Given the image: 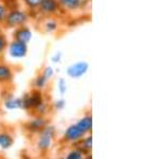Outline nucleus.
Listing matches in <instances>:
<instances>
[{
	"mask_svg": "<svg viewBox=\"0 0 141 159\" xmlns=\"http://www.w3.org/2000/svg\"><path fill=\"white\" fill-rule=\"evenodd\" d=\"M75 125L82 130V132L87 134V133L90 132L92 129V117L85 116L84 118H82V119L79 120Z\"/></svg>",
	"mask_w": 141,
	"mask_h": 159,
	"instance_id": "nucleus-11",
	"label": "nucleus"
},
{
	"mask_svg": "<svg viewBox=\"0 0 141 159\" xmlns=\"http://www.w3.org/2000/svg\"><path fill=\"white\" fill-rule=\"evenodd\" d=\"M88 68V63H86V61H78V63L69 66L67 69V74L72 79H79L82 78L87 72Z\"/></svg>",
	"mask_w": 141,
	"mask_h": 159,
	"instance_id": "nucleus-4",
	"label": "nucleus"
},
{
	"mask_svg": "<svg viewBox=\"0 0 141 159\" xmlns=\"http://www.w3.org/2000/svg\"><path fill=\"white\" fill-rule=\"evenodd\" d=\"M0 32H1V25H0Z\"/></svg>",
	"mask_w": 141,
	"mask_h": 159,
	"instance_id": "nucleus-26",
	"label": "nucleus"
},
{
	"mask_svg": "<svg viewBox=\"0 0 141 159\" xmlns=\"http://www.w3.org/2000/svg\"><path fill=\"white\" fill-rule=\"evenodd\" d=\"M47 82H48V80L45 78V76L43 75H38L36 79H35V81H34V86L36 87L37 89H43V87L46 86V84H47Z\"/></svg>",
	"mask_w": 141,
	"mask_h": 159,
	"instance_id": "nucleus-16",
	"label": "nucleus"
},
{
	"mask_svg": "<svg viewBox=\"0 0 141 159\" xmlns=\"http://www.w3.org/2000/svg\"><path fill=\"white\" fill-rule=\"evenodd\" d=\"M14 37L16 40H19L21 43H28L32 38V32L29 28L25 27V25H21V27H18L16 29V31L14 32Z\"/></svg>",
	"mask_w": 141,
	"mask_h": 159,
	"instance_id": "nucleus-8",
	"label": "nucleus"
},
{
	"mask_svg": "<svg viewBox=\"0 0 141 159\" xmlns=\"http://www.w3.org/2000/svg\"><path fill=\"white\" fill-rule=\"evenodd\" d=\"M38 9L43 14L46 15H53L58 12L60 10V4L58 0H42Z\"/></svg>",
	"mask_w": 141,
	"mask_h": 159,
	"instance_id": "nucleus-6",
	"label": "nucleus"
},
{
	"mask_svg": "<svg viewBox=\"0 0 141 159\" xmlns=\"http://www.w3.org/2000/svg\"><path fill=\"white\" fill-rule=\"evenodd\" d=\"M84 136H85V133L82 132V130L74 124V125H70V126L66 129L65 134H64V139L66 141H68V142L76 143L83 139Z\"/></svg>",
	"mask_w": 141,
	"mask_h": 159,
	"instance_id": "nucleus-5",
	"label": "nucleus"
},
{
	"mask_svg": "<svg viewBox=\"0 0 141 159\" xmlns=\"http://www.w3.org/2000/svg\"><path fill=\"white\" fill-rule=\"evenodd\" d=\"M14 143V140H13V137L7 133H0V147L4 150L7 148H10Z\"/></svg>",
	"mask_w": 141,
	"mask_h": 159,
	"instance_id": "nucleus-13",
	"label": "nucleus"
},
{
	"mask_svg": "<svg viewBox=\"0 0 141 159\" xmlns=\"http://www.w3.org/2000/svg\"><path fill=\"white\" fill-rule=\"evenodd\" d=\"M47 125V121L43 119V117H36L33 120L27 124V129L30 130V132L33 133H39L43 127Z\"/></svg>",
	"mask_w": 141,
	"mask_h": 159,
	"instance_id": "nucleus-9",
	"label": "nucleus"
},
{
	"mask_svg": "<svg viewBox=\"0 0 141 159\" xmlns=\"http://www.w3.org/2000/svg\"><path fill=\"white\" fill-rule=\"evenodd\" d=\"M65 105H66L65 100H57V101L54 103V107L56 109L61 110V109H63L64 107H65Z\"/></svg>",
	"mask_w": 141,
	"mask_h": 159,
	"instance_id": "nucleus-24",
	"label": "nucleus"
},
{
	"mask_svg": "<svg viewBox=\"0 0 141 159\" xmlns=\"http://www.w3.org/2000/svg\"><path fill=\"white\" fill-rule=\"evenodd\" d=\"M24 2L29 9L34 10V9H38L42 0H24Z\"/></svg>",
	"mask_w": 141,
	"mask_h": 159,
	"instance_id": "nucleus-19",
	"label": "nucleus"
},
{
	"mask_svg": "<svg viewBox=\"0 0 141 159\" xmlns=\"http://www.w3.org/2000/svg\"><path fill=\"white\" fill-rule=\"evenodd\" d=\"M53 73H54V71H53L52 67H46L43 72V75L47 80H50L53 76Z\"/></svg>",
	"mask_w": 141,
	"mask_h": 159,
	"instance_id": "nucleus-23",
	"label": "nucleus"
},
{
	"mask_svg": "<svg viewBox=\"0 0 141 159\" xmlns=\"http://www.w3.org/2000/svg\"><path fill=\"white\" fill-rule=\"evenodd\" d=\"M58 89H60V92L61 94H64L67 90V84H66V81L64 79H61L58 81Z\"/></svg>",
	"mask_w": 141,
	"mask_h": 159,
	"instance_id": "nucleus-22",
	"label": "nucleus"
},
{
	"mask_svg": "<svg viewBox=\"0 0 141 159\" xmlns=\"http://www.w3.org/2000/svg\"><path fill=\"white\" fill-rule=\"evenodd\" d=\"M28 43H21L19 40L15 39L9 46V52L12 57L15 58H21L25 57L28 53Z\"/></svg>",
	"mask_w": 141,
	"mask_h": 159,
	"instance_id": "nucleus-3",
	"label": "nucleus"
},
{
	"mask_svg": "<svg viewBox=\"0 0 141 159\" xmlns=\"http://www.w3.org/2000/svg\"><path fill=\"white\" fill-rule=\"evenodd\" d=\"M29 103H30V108L39 110L40 112L45 111L46 106L43 104L42 93L39 91H33L32 93L29 94Z\"/></svg>",
	"mask_w": 141,
	"mask_h": 159,
	"instance_id": "nucleus-7",
	"label": "nucleus"
},
{
	"mask_svg": "<svg viewBox=\"0 0 141 159\" xmlns=\"http://www.w3.org/2000/svg\"><path fill=\"white\" fill-rule=\"evenodd\" d=\"M4 106L7 109H17L21 108V98H14V97H9L4 101Z\"/></svg>",
	"mask_w": 141,
	"mask_h": 159,
	"instance_id": "nucleus-14",
	"label": "nucleus"
},
{
	"mask_svg": "<svg viewBox=\"0 0 141 159\" xmlns=\"http://www.w3.org/2000/svg\"><path fill=\"white\" fill-rule=\"evenodd\" d=\"M79 142H81V148L80 150L82 151H85V152H87V151L91 150L92 148V137L91 136H89V137H86V138H83L82 140H80Z\"/></svg>",
	"mask_w": 141,
	"mask_h": 159,
	"instance_id": "nucleus-15",
	"label": "nucleus"
},
{
	"mask_svg": "<svg viewBox=\"0 0 141 159\" xmlns=\"http://www.w3.org/2000/svg\"><path fill=\"white\" fill-rule=\"evenodd\" d=\"M55 135V130L53 126H47L46 125L40 130V137L37 141V148L40 151H48L52 144L53 137Z\"/></svg>",
	"mask_w": 141,
	"mask_h": 159,
	"instance_id": "nucleus-2",
	"label": "nucleus"
},
{
	"mask_svg": "<svg viewBox=\"0 0 141 159\" xmlns=\"http://www.w3.org/2000/svg\"><path fill=\"white\" fill-rule=\"evenodd\" d=\"M61 52H57L56 54L52 57V61L53 63H60L61 61Z\"/></svg>",
	"mask_w": 141,
	"mask_h": 159,
	"instance_id": "nucleus-25",
	"label": "nucleus"
},
{
	"mask_svg": "<svg viewBox=\"0 0 141 159\" xmlns=\"http://www.w3.org/2000/svg\"><path fill=\"white\" fill-rule=\"evenodd\" d=\"M7 7H6V4L0 2V22H3V20L7 16Z\"/></svg>",
	"mask_w": 141,
	"mask_h": 159,
	"instance_id": "nucleus-20",
	"label": "nucleus"
},
{
	"mask_svg": "<svg viewBox=\"0 0 141 159\" xmlns=\"http://www.w3.org/2000/svg\"><path fill=\"white\" fill-rule=\"evenodd\" d=\"M7 46V38L4 37L1 33H0V54H2V53H3V51L6 50Z\"/></svg>",
	"mask_w": 141,
	"mask_h": 159,
	"instance_id": "nucleus-21",
	"label": "nucleus"
},
{
	"mask_svg": "<svg viewBox=\"0 0 141 159\" xmlns=\"http://www.w3.org/2000/svg\"><path fill=\"white\" fill-rule=\"evenodd\" d=\"M28 20V14L24 11H20L17 9H13L9 13H7V16L3 22L9 28H18L24 25Z\"/></svg>",
	"mask_w": 141,
	"mask_h": 159,
	"instance_id": "nucleus-1",
	"label": "nucleus"
},
{
	"mask_svg": "<svg viewBox=\"0 0 141 159\" xmlns=\"http://www.w3.org/2000/svg\"><path fill=\"white\" fill-rule=\"evenodd\" d=\"M83 151H81L80 148H75V150L71 151L68 153V155L66 156L67 159H82L83 158Z\"/></svg>",
	"mask_w": 141,
	"mask_h": 159,
	"instance_id": "nucleus-17",
	"label": "nucleus"
},
{
	"mask_svg": "<svg viewBox=\"0 0 141 159\" xmlns=\"http://www.w3.org/2000/svg\"><path fill=\"white\" fill-rule=\"evenodd\" d=\"M13 78L12 69L9 66L0 65V83H7L11 82Z\"/></svg>",
	"mask_w": 141,
	"mask_h": 159,
	"instance_id": "nucleus-12",
	"label": "nucleus"
},
{
	"mask_svg": "<svg viewBox=\"0 0 141 159\" xmlns=\"http://www.w3.org/2000/svg\"><path fill=\"white\" fill-rule=\"evenodd\" d=\"M57 27H58L57 22L53 19L48 20L45 24V30L47 31V32H54V31H56V29H57Z\"/></svg>",
	"mask_w": 141,
	"mask_h": 159,
	"instance_id": "nucleus-18",
	"label": "nucleus"
},
{
	"mask_svg": "<svg viewBox=\"0 0 141 159\" xmlns=\"http://www.w3.org/2000/svg\"><path fill=\"white\" fill-rule=\"evenodd\" d=\"M58 4L61 9L72 12L80 9L82 6V0H58Z\"/></svg>",
	"mask_w": 141,
	"mask_h": 159,
	"instance_id": "nucleus-10",
	"label": "nucleus"
}]
</instances>
